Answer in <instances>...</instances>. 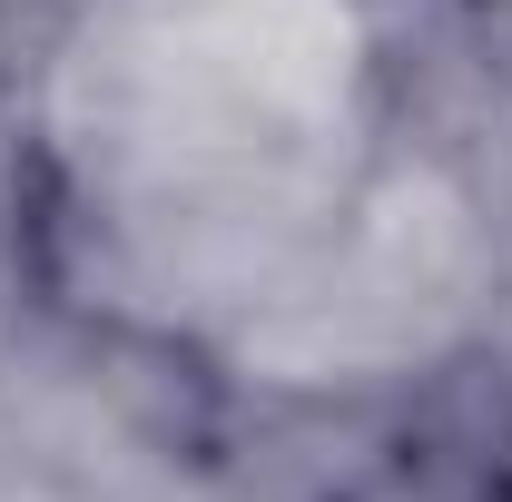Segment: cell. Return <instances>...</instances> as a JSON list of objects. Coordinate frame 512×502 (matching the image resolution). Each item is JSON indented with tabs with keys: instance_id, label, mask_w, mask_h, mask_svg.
I'll list each match as a JSON object with an SVG mask.
<instances>
[{
	"instance_id": "cell-1",
	"label": "cell",
	"mask_w": 512,
	"mask_h": 502,
	"mask_svg": "<svg viewBox=\"0 0 512 502\" xmlns=\"http://www.w3.org/2000/svg\"><path fill=\"white\" fill-rule=\"evenodd\" d=\"M394 483L414 502H512V365L444 355L394 404Z\"/></svg>"
}]
</instances>
